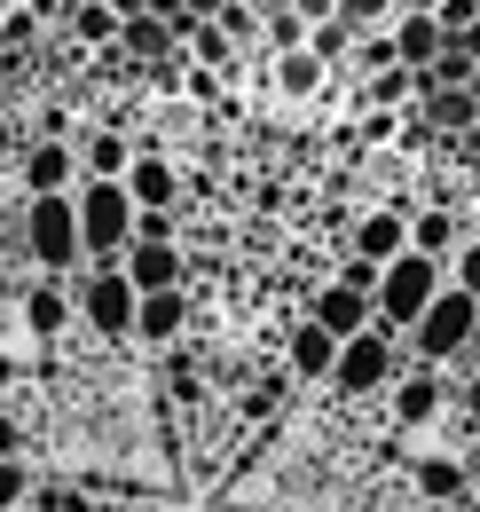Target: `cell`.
<instances>
[{"label":"cell","instance_id":"obj_1","mask_svg":"<svg viewBox=\"0 0 480 512\" xmlns=\"http://www.w3.org/2000/svg\"><path fill=\"white\" fill-rule=\"evenodd\" d=\"M8 253L24 260L32 276H79L87 268V245H79V197L48 190V197H24L16 205V237Z\"/></svg>","mask_w":480,"mask_h":512},{"label":"cell","instance_id":"obj_2","mask_svg":"<svg viewBox=\"0 0 480 512\" xmlns=\"http://www.w3.org/2000/svg\"><path fill=\"white\" fill-rule=\"evenodd\" d=\"M71 197H79V245H87V268H119L126 245H134V221H142L134 190H126L119 174H87Z\"/></svg>","mask_w":480,"mask_h":512},{"label":"cell","instance_id":"obj_3","mask_svg":"<svg viewBox=\"0 0 480 512\" xmlns=\"http://www.w3.org/2000/svg\"><path fill=\"white\" fill-rule=\"evenodd\" d=\"M441 284H449V260L441 253H394L386 268H378V284H370V308H378V323L394 331V339H410V323L441 300Z\"/></svg>","mask_w":480,"mask_h":512},{"label":"cell","instance_id":"obj_4","mask_svg":"<svg viewBox=\"0 0 480 512\" xmlns=\"http://www.w3.org/2000/svg\"><path fill=\"white\" fill-rule=\"evenodd\" d=\"M402 371V339L386 323H370L355 339H339V363H331V394L339 402H386V386Z\"/></svg>","mask_w":480,"mask_h":512},{"label":"cell","instance_id":"obj_5","mask_svg":"<svg viewBox=\"0 0 480 512\" xmlns=\"http://www.w3.org/2000/svg\"><path fill=\"white\" fill-rule=\"evenodd\" d=\"M71 292H79V323H87L95 339H134V308H142V292H134L126 268H79Z\"/></svg>","mask_w":480,"mask_h":512},{"label":"cell","instance_id":"obj_6","mask_svg":"<svg viewBox=\"0 0 480 512\" xmlns=\"http://www.w3.org/2000/svg\"><path fill=\"white\" fill-rule=\"evenodd\" d=\"M79 323V292H71V276H24L16 284V331L32 339V347H48Z\"/></svg>","mask_w":480,"mask_h":512},{"label":"cell","instance_id":"obj_7","mask_svg":"<svg viewBox=\"0 0 480 512\" xmlns=\"http://www.w3.org/2000/svg\"><path fill=\"white\" fill-rule=\"evenodd\" d=\"M441 410H449V379L433 371V363H402L394 371V386H386V418L402 426V434H433L441 426Z\"/></svg>","mask_w":480,"mask_h":512},{"label":"cell","instance_id":"obj_8","mask_svg":"<svg viewBox=\"0 0 480 512\" xmlns=\"http://www.w3.org/2000/svg\"><path fill=\"white\" fill-rule=\"evenodd\" d=\"M87 166H79V142L71 134H24L16 150V190L24 197H48V190H79Z\"/></svg>","mask_w":480,"mask_h":512},{"label":"cell","instance_id":"obj_9","mask_svg":"<svg viewBox=\"0 0 480 512\" xmlns=\"http://www.w3.org/2000/svg\"><path fill=\"white\" fill-rule=\"evenodd\" d=\"M260 64H268V95H276L284 111H292V103H315V95H331V79H339L315 48H284V56L260 48Z\"/></svg>","mask_w":480,"mask_h":512},{"label":"cell","instance_id":"obj_10","mask_svg":"<svg viewBox=\"0 0 480 512\" xmlns=\"http://www.w3.org/2000/svg\"><path fill=\"white\" fill-rule=\"evenodd\" d=\"M307 316L323 323V331H339V339H355V331H370V323H378V308H370V284H355V276H331V284H315Z\"/></svg>","mask_w":480,"mask_h":512},{"label":"cell","instance_id":"obj_11","mask_svg":"<svg viewBox=\"0 0 480 512\" xmlns=\"http://www.w3.org/2000/svg\"><path fill=\"white\" fill-rule=\"evenodd\" d=\"M347 253L378 260V268H386L394 253H410V205H362L355 229H347Z\"/></svg>","mask_w":480,"mask_h":512},{"label":"cell","instance_id":"obj_12","mask_svg":"<svg viewBox=\"0 0 480 512\" xmlns=\"http://www.w3.org/2000/svg\"><path fill=\"white\" fill-rule=\"evenodd\" d=\"M126 190H134V205H142V213H166V205H181V197H189V182H181L174 158H158V150L142 142V150H134V166H126Z\"/></svg>","mask_w":480,"mask_h":512},{"label":"cell","instance_id":"obj_13","mask_svg":"<svg viewBox=\"0 0 480 512\" xmlns=\"http://www.w3.org/2000/svg\"><path fill=\"white\" fill-rule=\"evenodd\" d=\"M331 363H339V331H323L315 316H300L292 331H284V371H292V379L331 386Z\"/></svg>","mask_w":480,"mask_h":512},{"label":"cell","instance_id":"obj_14","mask_svg":"<svg viewBox=\"0 0 480 512\" xmlns=\"http://www.w3.org/2000/svg\"><path fill=\"white\" fill-rule=\"evenodd\" d=\"M119 268L134 276V292H174V284H189V253H181V245H158V237H134Z\"/></svg>","mask_w":480,"mask_h":512},{"label":"cell","instance_id":"obj_15","mask_svg":"<svg viewBox=\"0 0 480 512\" xmlns=\"http://www.w3.org/2000/svg\"><path fill=\"white\" fill-rule=\"evenodd\" d=\"M181 331H189V284H174V292H142L134 339H142V347H181Z\"/></svg>","mask_w":480,"mask_h":512},{"label":"cell","instance_id":"obj_16","mask_svg":"<svg viewBox=\"0 0 480 512\" xmlns=\"http://www.w3.org/2000/svg\"><path fill=\"white\" fill-rule=\"evenodd\" d=\"M410 489H418V505H441V512L473 497L465 465H457V457H441V449H418V465H410Z\"/></svg>","mask_w":480,"mask_h":512},{"label":"cell","instance_id":"obj_17","mask_svg":"<svg viewBox=\"0 0 480 512\" xmlns=\"http://www.w3.org/2000/svg\"><path fill=\"white\" fill-rule=\"evenodd\" d=\"M119 48L134 56V64H166V56H181V32L158 16V8H142V16H126V24H119Z\"/></svg>","mask_w":480,"mask_h":512},{"label":"cell","instance_id":"obj_18","mask_svg":"<svg viewBox=\"0 0 480 512\" xmlns=\"http://www.w3.org/2000/svg\"><path fill=\"white\" fill-rule=\"evenodd\" d=\"M465 237H473V221H465V213H449V205H410V245H418V253H441V260H449Z\"/></svg>","mask_w":480,"mask_h":512},{"label":"cell","instance_id":"obj_19","mask_svg":"<svg viewBox=\"0 0 480 512\" xmlns=\"http://www.w3.org/2000/svg\"><path fill=\"white\" fill-rule=\"evenodd\" d=\"M441 48H449L441 16H425V8H402V16H394V56H402L410 71H425L433 56H441Z\"/></svg>","mask_w":480,"mask_h":512},{"label":"cell","instance_id":"obj_20","mask_svg":"<svg viewBox=\"0 0 480 512\" xmlns=\"http://www.w3.org/2000/svg\"><path fill=\"white\" fill-rule=\"evenodd\" d=\"M134 150H142V142H134V134H119V127H95V134H79V166H87V174H119V182H126Z\"/></svg>","mask_w":480,"mask_h":512},{"label":"cell","instance_id":"obj_21","mask_svg":"<svg viewBox=\"0 0 480 512\" xmlns=\"http://www.w3.org/2000/svg\"><path fill=\"white\" fill-rule=\"evenodd\" d=\"M418 111H425V127H449V134L480 127V103H473V87H433V95H425Z\"/></svg>","mask_w":480,"mask_h":512},{"label":"cell","instance_id":"obj_22","mask_svg":"<svg viewBox=\"0 0 480 512\" xmlns=\"http://www.w3.org/2000/svg\"><path fill=\"white\" fill-rule=\"evenodd\" d=\"M119 8L111 0H71V32H79V48H119Z\"/></svg>","mask_w":480,"mask_h":512},{"label":"cell","instance_id":"obj_23","mask_svg":"<svg viewBox=\"0 0 480 512\" xmlns=\"http://www.w3.org/2000/svg\"><path fill=\"white\" fill-rule=\"evenodd\" d=\"M40 32H48V16H40L32 0L0 8V56H24V48H40Z\"/></svg>","mask_w":480,"mask_h":512},{"label":"cell","instance_id":"obj_24","mask_svg":"<svg viewBox=\"0 0 480 512\" xmlns=\"http://www.w3.org/2000/svg\"><path fill=\"white\" fill-rule=\"evenodd\" d=\"M355 24H347V16H323V24H307V48H315V56H323V64L331 71H347V56H355Z\"/></svg>","mask_w":480,"mask_h":512},{"label":"cell","instance_id":"obj_25","mask_svg":"<svg viewBox=\"0 0 480 512\" xmlns=\"http://www.w3.org/2000/svg\"><path fill=\"white\" fill-rule=\"evenodd\" d=\"M260 48H268V56L307 48V16H300V8H268V32H260Z\"/></svg>","mask_w":480,"mask_h":512},{"label":"cell","instance_id":"obj_26","mask_svg":"<svg viewBox=\"0 0 480 512\" xmlns=\"http://www.w3.org/2000/svg\"><path fill=\"white\" fill-rule=\"evenodd\" d=\"M221 32H229L237 48H260V32H268V8H252V0H229V8H221Z\"/></svg>","mask_w":480,"mask_h":512},{"label":"cell","instance_id":"obj_27","mask_svg":"<svg viewBox=\"0 0 480 512\" xmlns=\"http://www.w3.org/2000/svg\"><path fill=\"white\" fill-rule=\"evenodd\" d=\"M449 284H457V292H473V300H480V237H465V245L449 253Z\"/></svg>","mask_w":480,"mask_h":512},{"label":"cell","instance_id":"obj_28","mask_svg":"<svg viewBox=\"0 0 480 512\" xmlns=\"http://www.w3.org/2000/svg\"><path fill=\"white\" fill-rule=\"evenodd\" d=\"M24 489H32V465H24V457H0V512L24 505Z\"/></svg>","mask_w":480,"mask_h":512},{"label":"cell","instance_id":"obj_29","mask_svg":"<svg viewBox=\"0 0 480 512\" xmlns=\"http://www.w3.org/2000/svg\"><path fill=\"white\" fill-rule=\"evenodd\" d=\"M24 134H79V119H71V103H40V119Z\"/></svg>","mask_w":480,"mask_h":512},{"label":"cell","instance_id":"obj_30","mask_svg":"<svg viewBox=\"0 0 480 512\" xmlns=\"http://www.w3.org/2000/svg\"><path fill=\"white\" fill-rule=\"evenodd\" d=\"M0 457H24V426H16V410L0 402Z\"/></svg>","mask_w":480,"mask_h":512},{"label":"cell","instance_id":"obj_31","mask_svg":"<svg viewBox=\"0 0 480 512\" xmlns=\"http://www.w3.org/2000/svg\"><path fill=\"white\" fill-rule=\"evenodd\" d=\"M24 379V355H16V339H0V394Z\"/></svg>","mask_w":480,"mask_h":512},{"label":"cell","instance_id":"obj_32","mask_svg":"<svg viewBox=\"0 0 480 512\" xmlns=\"http://www.w3.org/2000/svg\"><path fill=\"white\" fill-rule=\"evenodd\" d=\"M16 150H24V127H16L8 111H0V166H16Z\"/></svg>","mask_w":480,"mask_h":512},{"label":"cell","instance_id":"obj_33","mask_svg":"<svg viewBox=\"0 0 480 512\" xmlns=\"http://www.w3.org/2000/svg\"><path fill=\"white\" fill-rule=\"evenodd\" d=\"M449 48H457V56H473V64H480V16H473V24H457V32H449Z\"/></svg>","mask_w":480,"mask_h":512},{"label":"cell","instance_id":"obj_34","mask_svg":"<svg viewBox=\"0 0 480 512\" xmlns=\"http://www.w3.org/2000/svg\"><path fill=\"white\" fill-rule=\"evenodd\" d=\"M16 268H24V260H16V253H8V245H0V300L16 292Z\"/></svg>","mask_w":480,"mask_h":512},{"label":"cell","instance_id":"obj_35","mask_svg":"<svg viewBox=\"0 0 480 512\" xmlns=\"http://www.w3.org/2000/svg\"><path fill=\"white\" fill-rule=\"evenodd\" d=\"M465 410H473V426H480V363L465 371Z\"/></svg>","mask_w":480,"mask_h":512},{"label":"cell","instance_id":"obj_36","mask_svg":"<svg viewBox=\"0 0 480 512\" xmlns=\"http://www.w3.org/2000/svg\"><path fill=\"white\" fill-rule=\"evenodd\" d=\"M189 8H197V16H221V8H229V0H189Z\"/></svg>","mask_w":480,"mask_h":512},{"label":"cell","instance_id":"obj_37","mask_svg":"<svg viewBox=\"0 0 480 512\" xmlns=\"http://www.w3.org/2000/svg\"><path fill=\"white\" fill-rule=\"evenodd\" d=\"M402 8H425V16H433V8H441V0H402Z\"/></svg>","mask_w":480,"mask_h":512},{"label":"cell","instance_id":"obj_38","mask_svg":"<svg viewBox=\"0 0 480 512\" xmlns=\"http://www.w3.org/2000/svg\"><path fill=\"white\" fill-rule=\"evenodd\" d=\"M465 87H473V103H480V64H473V79H465Z\"/></svg>","mask_w":480,"mask_h":512},{"label":"cell","instance_id":"obj_39","mask_svg":"<svg viewBox=\"0 0 480 512\" xmlns=\"http://www.w3.org/2000/svg\"><path fill=\"white\" fill-rule=\"evenodd\" d=\"M402 512H441V505H418V497H410V505H402Z\"/></svg>","mask_w":480,"mask_h":512},{"label":"cell","instance_id":"obj_40","mask_svg":"<svg viewBox=\"0 0 480 512\" xmlns=\"http://www.w3.org/2000/svg\"><path fill=\"white\" fill-rule=\"evenodd\" d=\"M252 8H292V0H252Z\"/></svg>","mask_w":480,"mask_h":512},{"label":"cell","instance_id":"obj_41","mask_svg":"<svg viewBox=\"0 0 480 512\" xmlns=\"http://www.w3.org/2000/svg\"><path fill=\"white\" fill-rule=\"evenodd\" d=\"M457 512H480V497H465V505H457Z\"/></svg>","mask_w":480,"mask_h":512},{"label":"cell","instance_id":"obj_42","mask_svg":"<svg viewBox=\"0 0 480 512\" xmlns=\"http://www.w3.org/2000/svg\"><path fill=\"white\" fill-rule=\"evenodd\" d=\"M0 8H16V0H0Z\"/></svg>","mask_w":480,"mask_h":512},{"label":"cell","instance_id":"obj_43","mask_svg":"<svg viewBox=\"0 0 480 512\" xmlns=\"http://www.w3.org/2000/svg\"><path fill=\"white\" fill-rule=\"evenodd\" d=\"M473 442H480V426H473Z\"/></svg>","mask_w":480,"mask_h":512}]
</instances>
